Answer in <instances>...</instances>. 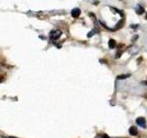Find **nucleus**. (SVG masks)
<instances>
[{"label":"nucleus","instance_id":"obj_7","mask_svg":"<svg viewBox=\"0 0 147 138\" xmlns=\"http://www.w3.org/2000/svg\"><path fill=\"white\" fill-rule=\"evenodd\" d=\"M130 76H131L130 74H127V75H121V76H118V79H125V78H128V77H130Z\"/></svg>","mask_w":147,"mask_h":138},{"label":"nucleus","instance_id":"obj_3","mask_svg":"<svg viewBox=\"0 0 147 138\" xmlns=\"http://www.w3.org/2000/svg\"><path fill=\"white\" fill-rule=\"evenodd\" d=\"M71 14H72V16L74 18H78L80 16V14H81V11H80V9L79 8H74L73 10L71 11Z\"/></svg>","mask_w":147,"mask_h":138},{"label":"nucleus","instance_id":"obj_8","mask_svg":"<svg viewBox=\"0 0 147 138\" xmlns=\"http://www.w3.org/2000/svg\"><path fill=\"white\" fill-rule=\"evenodd\" d=\"M7 138H15V137H7Z\"/></svg>","mask_w":147,"mask_h":138},{"label":"nucleus","instance_id":"obj_4","mask_svg":"<svg viewBox=\"0 0 147 138\" xmlns=\"http://www.w3.org/2000/svg\"><path fill=\"white\" fill-rule=\"evenodd\" d=\"M129 133H130V135H132V136H134V135H138V130H137V128L134 127V126H131L130 128V130H129Z\"/></svg>","mask_w":147,"mask_h":138},{"label":"nucleus","instance_id":"obj_6","mask_svg":"<svg viewBox=\"0 0 147 138\" xmlns=\"http://www.w3.org/2000/svg\"><path fill=\"white\" fill-rule=\"evenodd\" d=\"M109 48L110 49H114L115 47H116V41H115L114 40H109Z\"/></svg>","mask_w":147,"mask_h":138},{"label":"nucleus","instance_id":"obj_2","mask_svg":"<svg viewBox=\"0 0 147 138\" xmlns=\"http://www.w3.org/2000/svg\"><path fill=\"white\" fill-rule=\"evenodd\" d=\"M136 123H137L140 127H142V128H145V126H146V121H145V119H144V117H139V118H137V120H136Z\"/></svg>","mask_w":147,"mask_h":138},{"label":"nucleus","instance_id":"obj_1","mask_svg":"<svg viewBox=\"0 0 147 138\" xmlns=\"http://www.w3.org/2000/svg\"><path fill=\"white\" fill-rule=\"evenodd\" d=\"M61 36H62V30H53L50 32V38L53 41L58 40Z\"/></svg>","mask_w":147,"mask_h":138},{"label":"nucleus","instance_id":"obj_5","mask_svg":"<svg viewBox=\"0 0 147 138\" xmlns=\"http://www.w3.org/2000/svg\"><path fill=\"white\" fill-rule=\"evenodd\" d=\"M135 11H136V13L137 14H142L144 13V7H142V6H140V5H138V6L136 7V8H135Z\"/></svg>","mask_w":147,"mask_h":138},{"label":"nucleus","instance_id":"obj_9","mask_svg":"<svg viewBox=\"0 0 147 138\" xmlns=\"http://www.w3.org/2000/svg\"><path fill=\"white\" fill-rule=\"evenodd\" d=\"M146 20H147V14H146Z\"/></svg>","mask_w":147,"mask_h":138}]
</instances>
